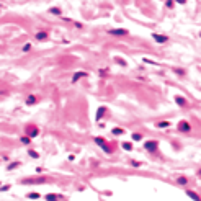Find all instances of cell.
<instances>
[{
	"label": "cell",
	"instance_id": "1",
	"mask_svg": "<svg viewBox=\"0 0 201 201\" xmlns=\"http://www.w3.org/2000/svg\"><path fill=\"white\" fill-rule=\"evenodd\" d=\"M144 149L151 154H155L159 151V141H145L144 142Z\"/></svg>",
	"mask_w": 201,
	"mask_h": 201
},
{
	"label": "cell",
	"instance_id": "2",
	"mask_svg": "<svg viewBox=\"0 0 201 201\" xmlns=\"http://www.w3.org/2000/svg\"><path fill=\"white\" fill-rule=\"evenodd\" d=\"M25 131H26V136H30L31 139L39 136V128H38L36 124H28V126L25 128Z\"/></svg>",
	"mask_w": 201,
	"mask_h": 201
},
{
	"label": "cell",
	"instance_id": "3",
	"mask_svg": "<svg viewBox=\"0 0 201 201\" xmlns=\"http://www.w3.org/2000/svg\"><path fill=\"white\" fill-rule=\"evenodd\" d=\"M46 182H49V180H47V177H38V178H25L23 180L22 183H26V185H39V183H46Z\"/></svg>",
	"mask_w": 201,
	"mask_h": 201
},
{
	"label": "cell",
	"instance_id": "4",
	"mask_svg": "<svg viewBox=\"0 0 201 201\" xmlns=\"http://www.w3.org/2000/svg\"><path fill=\"white\" fill-rule=\"evenodd\" d=\"M177 129H178L180 133H190V131H191V124H190L186 119H182L178 124H177Z\"/></svg>",
	"mask_w": 201,
	"mask_h": 201
},
{
	"label": "cell",
	"instance_id": "5",
	"mask_svg": "<svg viewBox=\"0 0 201 201\" xmlns=\"http://www.w3.org/2000/svg\"><path fill=\"white\" fill-rule=\"evenodd\" d=\"M173 100H175V103L178 106H186V105H188V100H186L185 96H182V95H175V96H173Z\"/></svg>",
	"mask_w": 201,
	"mask_h": 201
},
{
	"label": "cell",
	"instance_id": "6",
	"mask_svg": "<svg viewBox=\"0 0 201 201\" xmlns=\"http://www.w3.org/2000/svg\"><path fill=\"white\" fill-rule=\"evenodd\" d=\"M106 110H108L106 106H100L98 111H96V115H95V121H100V119H102V118L106 115Z\"/></svg>",
	"mask_w": 201,
	"mask_h": 201
},
{
	"label": "cell",
	"instance_id": "7",
	"mask_svg": "<svg viewBox=\"0 0 201 201\" xmlns=\"http://www.w3.org/2000/svg\"><path fill=\"white\" fill-rule=\"evenodd\" d=\"M108 33H110V34H115V36H126V34H128V30L118 28V30H110Z\"/></svg>",
	"mask_w": 201,
	"mask_h": 201
},
{
	"label": "cell",
	"instance_id": "8",
	"mask_svg": "<svg viewBox=\"0 0 201 201\" xmlns=\"http://www.w3.org/2000/svg\"><path fill=\"white\" fill-rule=\"evenodd\" d=\"M186 196H188V198H191L193 201H201V196L198 195V193H195L193 190H186Z\"/></svg>",
	"mask_w": 201,
	"mask_h": 201
},
{
	"label": "cell",
	"instance_id": "9",
	"mask_svg": "<svg viewBox=\"0 0 201 201\" xmlns=\"http://www.w3.org/2000/svg\"><path fill=\"white\" fill-rule=\"evenodd\" d=\"M152 38L155 39V43H159V44H162V43H167L168 41V38L167 36H162V34H152Z\"/></svg>",
	"mask_w": 201,
	"mask_h": 201
},
{
	"label": "cell",
	"instance_id": "10",
	"mask_svg": "<svg viewBox=\"0 0 201 201\" xmlns=\"http://www.w3.org/2000/svg\"><path fill=\"white\" fill-rule=\"evenodd\" d=\"M175 183H177V185H182V186H186V185H188V178H186L185 175H180V177H177Z\"/></svg>",
	"mask_w": 201,
	"mask_h": 201
},
{
	"label": "cell",
	"instance_id": "11",
	"mask_svg": "<svg viewBox=\"0 0 201 201\" xmlns=\"http://www.w3.org/2000/svg\"><path fill=\"white\" fill-rule=\"evenodd\" d=\"M102 149H103V152H105V154H113V152H115L113 145H111V144H108V142L103 144V145H102Z\"/></svg>",
	"mask_w": 201,
	"mask_h": 201
},
{
	"label": "cell",
	"instance_id": "12",
	"mask_svg": "<svg viewBox=\"0 0 201 201\" xmlns=\"http://www.w3.org/2000/svg\"><path fill=\"white\" fill-rule=\"evenodd\" d=\"M170 121H159V123H155V128H159V129H165V128H170Z\"/></svg>",
	"mask_w": 201,
	"mask_h": 201
},
{
	"label": "cell",
	"instance_id": "13",
	"mask_svg": "<svg viewBox=\"0 0 201 201\" xmlns=\"http://www.w3.org/2000/svg\"><path fill=\"white\" fill-rule=\"evenodd\" d=\"M44 200H46V201H59V200H61V196L56 195V193H49V195L44 196Z\"/></svg>",
	"mask_w": 201,
	"mask_h": 201
},
{
	"label": "cell",
	"instance_id": "14",
	"mask_svg": "<svg viewBox=\"0 0 201 201\" xmlns=\"http://www.w3.org/2000/svg\"><path fill=\"white\" fill-rule=\"evenodd\" d=\"M38 103V96L36 95H30L28 98H26V105L31 106V105H36Z\"/></svg>",
	"mask_w": 201,
	"mask_h": 201
},
{
	"label": "cell",
	"instance_id": "15",
	"mask_svg": "<svg viewBox=\"0 0 201 201\" xmlns=\"http://www.w3.org/2000/svg\"><path fill=\"white\" fill-rule=\"evenodd\" d=\"M142 133H133L131 134V139L134 141V142H139V141H142Z\"/></svg>",
	"mask_w": 201,
	"mask_h": 201
},
{
	"label": "cell",
	"instance_id": "16",
	"mask_svg": "<svg viewBox=\"0 0 201 201\" xmlns=\"http://www.w3.org/2000/svg\"><path fill=\"white\" fill-rule=\"evenodd\" d=\"M85 72H77V74H74V77H72V84H77L79 82V79H82V77H85Z\"/></svg>",
	"mask_w": 201,
	"mask_h": 201
},
{
	"label": "cell",
	"instance_id": "17",
	"mask_svg": "<svg viewBox=\"0 0 201 201\" xmlns=\"http://www.w3.org/2000/svg\"><path fill=\"white\" fill-rule=\"evenodd\" d=\"M26 198H28V200H39L41 195H39V193H36V191H30V193H26Z\"/></svg>",
	"mask_w": 201,
	"mask_h": 201
},
{
	"label": "cell",
	"instance_id": "18",
	"mask_svg": "<svg viewBox=\"0 0 201 201\" xmlns=\"http://www.w3.org/2000/svg\"><path fill=\"white\" fill-rule=\"evenodd\" d=\"M111 134H113V136H123V134H124V129H123V128H113V129H111Z\"/></svg>",
	"mask_w": 201,
	"mask_h": 201
},
{
	"label": "cell",
	"instance_id": "19",
	"mask_svg": "<svg viewBox=\"0 0 201 201\" xmlns=\"http://www.w3.org/2000/svg\"><path fill=\"white\" fill-rule=\"evenodd\" d=\"M20 142H22L23 145H28V144H31V137H30V136H26V134H25V136H22V137H20Z\"/></svg>",
	"mask_w": 201,
	"mask_h": 201
},
{
	"label": "cell",
	"instance_id": "20",
	"mask_svg": "<svg viewBox=\"0 0 201 201\" xmlns=\"http://www.w3.org/2000/svg\"><path fill=\"white\" fill-rule=\"evenodd\" d=\"M20 165H22V164H20V162H12V164H8V167H7V170H15V168L16 167H20Z\"/></svg>",
	"mask_w": 201,
	"mask_h": 201
},
{
	"label": "cell",
	"instance_id": "21",
	"mask_svg": "<svg viewBox=\"0 0 201 201\" xmlns=\"http://www.w3.org/2000/svg\"><path fill=\"white\" fill-rule=\"evenodd\" d=\"M121 147H123L124 151L129 152V151H133V142H123V144H121Z\"/></svg>",
	"mask_w": 201,
	"mask_h": 201
},
{
	"label": "cell",
	"instance_id": "22",
	"mask_svg": "<svg viewBox=\"0 0 201 201\" xmlns=\"http://www.w3.org/2000/svg\"><path fill=\"white\" fill-rule=\"evenodd\" d=\"M28 155H30V157H33V159H39V154H38L34 149H28Z\"/></svg>",
	"mask_w": 201,
	"mask_h": 201
},
{
	"label": "cell",
	"instance_id": "23",
	"mask_svg": "<svg viewBox=\"0 0 201 201\" xmlns=\"http://www.w3.org/2000/svg\"><path fill=\"white\" fill-rule=\"evenodd\" d=\"M36 38L39 41H43V39H46L47 38V33H44V31H39V33H36Z\"/></svg>",
	"mask_w": 201,
	"mask_h": 201
},
{
	"label": "cell",
	"instance_id": "24",
	"mask_svg": "<svg viewBox=\"0 0 201 201\" xmlns=\"http://www.w3.org/2000/svg\"><path fill=\"white\" fill-rule=\"evenodd\" d=\"M93 141H95V144H98L100 147H102V145H103V144L106 142V141L103 139V137H98V136H96V137H95V139H93Z\"/></svg>",
	"mask_w": 201,
	"mask_h": 201
},
{
	"label": "cell",
	"instance_id": "25",
	"mask_svg": "<svg viewBox=\"0 0 201 201\" xmlns=\"http://www.w3.org/2000/svg\"><path fill=\"white\" fill-rule=\"evenodd\" d=\"M175 74H178V75H182V77H183V75H185L186 72H185V69H182V67H177V69H175Z\"/></svg>",
	"mask_w": 201,
	"mask_h": 201
},
{
	"label": "cell",
	"instance_id": "26",
	"mask_svg": "<svg viewBox=\"0 0 201 201\" xmlns=\"http://www.w3.org/2000/svg\"><path fill=\"white\" fill-rule=\"evenodd\" d=\"M10 188H12V185H2L0 186V191H8Z\"/></svg>",
	"mask_w": 201,
	"mask_h": 201
},
{
	"label": "cell",
	"instance_id": "27",
	"mask_svg": "<svg viewBox=\"0 0 201 201\" xmlns=\"http://www.w3.org/2000/svg\"><path fill=\"white\" fill-rule=\"evenodd\" d=\"M129 164H131V167H141V165H142L141 162H137V160H131Z\"/></svg>",
	"mask_w": 201,
	"mask_h": 201
},
{
	"label": "cell",
	"instance_id": "28",
	"mask_svg": "<svg viewBox=\"0 0 201 201\" xmlns=\"http://www.w3.org/2000/svg\"><path fill=\"white\" fill-rule=\"evenodd\" d=\"M30 49H31V44H30V43H26L25 46H23V51H25V53H28Z\"/></svg>",
	"mask_w": 201,
	"mask_h": 201
},
{
	"label": "cell",
	"instance_id": "29",
	"mask_svg": "<svg viewBox=\"0 0 201 201\" xmlns=\"http://www.w3.org/2000/svg\"><path fill=\"white\" fill-rule=\"evenodd\" d=\"M51 12H53V13H57V15H59V13H61V10H59V8H51Z\"/></svg>",
	"mask_w": 201,
	"mask_h": 201
},
{
	"label": "cell",
	"instance_id": "30",
	"mask_svg": "<svg viewBox=\"0 0 201 201\" xmlns=\"http://www.w3.org/2000/svg\"><path fill=\"white\" fill-rule=\"evenodd\" d=\"M177 2H180V3H185V0H177Z\"/></svg>",
	"mask_w": 201,
	"mask_h": 201
},
{
	"label": "cell",
	"instance_id": "31",
	"mask_svg": "<svg viewBox=\"0 0 201 201\" xmlns=\"http://www.w3.org/2000/svg\"><path fill=\"white\" fill-rule=\"evenodd\" d=\"M196 173H198V175L201 177V168H200V170H198V172H196Z\"/></svg>",
	"mask_w": 201,
	"mask_h": 201
}]
</instances>
